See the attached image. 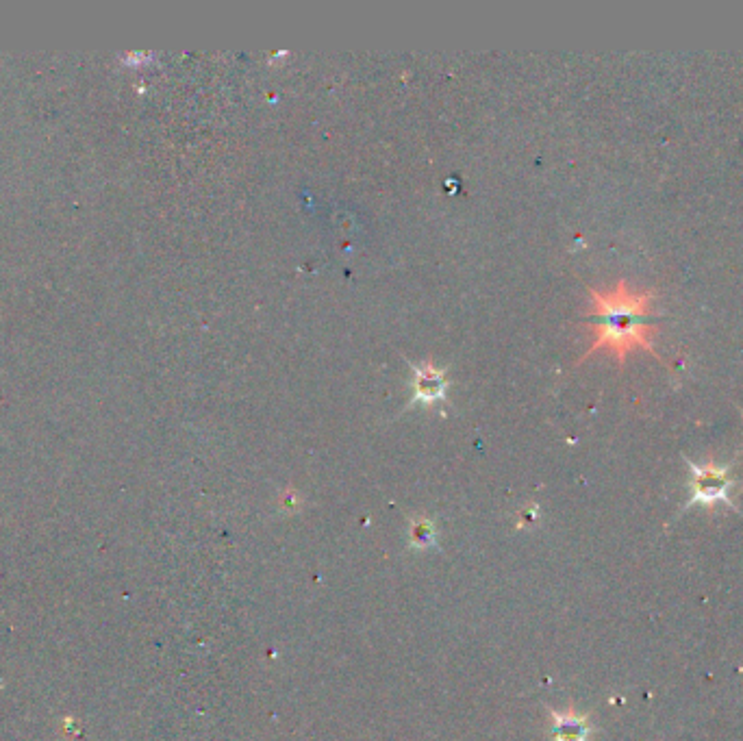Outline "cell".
Returning <instances> with one entry per match:
<instances>
[{"label": "cell", "instance_id": "6da1fadb", "mask_svg": "<svg viewBox=\"0 0 743 741\" xmlns=\"http://www.w3.org/2000/svg\"><path fill=\"white\" fill-rule=\"evenodd\" d=\"M589 294V316L596 318V324L591 326L594 342L583 359L596 353H609L624 363L633 350H646L659 359V353L654 350V339L659 335L657 326L648 322L657 300L652 292L633 290L622 279L607 292L591 290Z\"/></svg>", "mask_w": 743, "mask_h": 741}, {"label": "cell", "instance_id": "7a4b0ae2", "mask_svg": "<svg viewBox=\"0 0 743 741\" xmlns=\"http://www.w3.org/2000/svg\"><path fill=\"white\" fill-rule=\"evenodd\" d=\"M689 466V502L685 507L691 505H715V502H724V505L733 507L730 500V489L735 485V479L730 476L728 466H720L713 459H707L704 463H694L687 459Z\"/></svg>", "mask_w": 743, "mask_h": 741}, {"label": "cell", "instance_id": "3957f363", "mask_svg": "<svg viewBox=\"0 0 743 741\" xmlns=\"http://www.w3.org/2000/svg\"><path fill=\"white\" fill-rule=\"evenodd\" d=\"M448 379L446 372L433 366L431 361L413 366V403L433 407L446 398Z\"/></svg>", "mask_w": 743, "mask_h": 741}, {"label": "cell", "instance_id": "277c9868", "mask_svg": "<svg viewBox=\"0 0 743 741\" xmlns=\"http://www.w3.org/2000/svg\"><path fill=\"white\" fill-rule=\"evenodd\" d=\"M554 741H587L591 728L585 718L574 713H554Z\"/></svg>", "mask_w": 743, "mask_h": 741}, {"label": "cell", "instance_id": "5b68a950", "mask_svg": "<svg viewBox=\"0 0 743 741\" xmlns=\"http://www.w3.org/2000/svg\"><path fill=\"white\" fill-rule=\"evenodd\" d=\"M433 535H435V531H433V526H431V522H428V520H415L413 522V526H411V539H413V544L415 546H418V548H426V546H431L433 544Z\"/></svg>", "mask_w": 743, "mask_h": 741}]
</instances>
